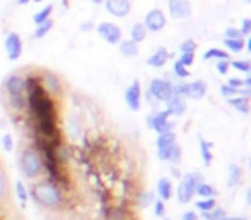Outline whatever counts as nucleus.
<instances>
[{"instance_id":"obj_1","label":"nucleus","mask_w":251,"mask_h":220,"mask_svg":"<svg viewBox=\"0 0 251 220\" xmlns=\"http://www.w3.org/2000/svg\"><path fill=\"white\" fill-rule=\"evenodd\" d=\"M29 198L43 210L49 212H59L64 210L69 203V193H66L57 182L42 177L38 181H33L28 188Z\"/></svg>"},{"instance_id":"obj_2","label":"nucleus","mask_w":251,"mask_h":220,"mask_svg":"<svg viewBox=\"0 0 251 220\" xmlns=\"http://www.w3.org/2000/svg\"><path fill=\"white\" fill-rule=\"evenodd\" d=\"M18 167L21 171V174L25 175V179H28L31 182L45 177L42 155L33 145H26V147L21 148V151L18 155Z\"/></svg>"},{"instance_id":"obj_3","label":"nucleus","mask_w":251,"mask_h":220,"mask_svg":"<svg viewBox=\"0 0 251 220\" xmlns=\"http://www.w3.org/2000/svg\"><path fill=\"white\" fill-rule=\"evenodd\" d=\"M147 93L157 103H165L174 97V83L171 79H165V77H153L148 83Z\"/></svg>"},{"instance_id":"obj_4","label":"nucleus","mask_w":251,"mask_h":220,"mask_svg":"<svg viewBox=\"0 0 251 220\" xmlns=\"http://www.w3.org/2000/svg\"><path fill=\"white\" fill-rule=\"evenodd\" d=\"M147 127L153 131V133L162 134V133H169V131H174L176 122L171 121V116L167 114L165 108H157V110H153V112L147 116Z\"/></svg>"},{"instance_id":"obj_5","label":"nucleus","mask_w":251,"mask_h":220,"mask_svg":"<svg viewBox=\"0 0 251 220\" xmlns=\"http://www.w3.org/2000/svg\"><path fill=\"white\" fill-rule=\"evenodd\" d=\"M95 29H97V33L100 35V38L103 40L105 43H108V45H119V43L122 42V38H124V36H122L121 26L112 21L98 23V24H95Z\"/></svg>"},{"instance_id":"obj_6","label":"nucleus","mask_w":251,"mask_h":220,"mask_svg":"<svg viewBox=\"0 0 251 220\" xmlns=\"http://www.w3.org/2000/svg\"><path fill=\"white\" fill-rule=\"evenodd\" d=\"M23 38L19 33L16 31H9L5 35V40H4V49H5V55H7L9 60L16 62V60L21 59L23 55Z\"/></svg>"},{"instance_id":"obj_7","label":"nucleus","mask_w":251,"mask_h":220,"mask_svg":"<svg viewBox=\"0 0 251 220\" xmlns=\"http://www.w3.org/2000/svg\"><path fill=\"white\" fill-rule=\"evenodd\" d=\"M141 98H143V88H141L140 81L134 79L124 91V101L131 112H138L141 108Z\"/></svg>"},{"instance_id":"obj_8","label":"nucleus","mask_w":251,"mask_h":220,"mask_svg":"<svg viewBox=\"0 0 251 220\" xmlns=\"http://www.w3.org/2000/svg\"><path fill=\"white\" fill-rule=\"evenodd\" d=\"M143 26L148 33H160L167 26V16L160 9H151L143 19Z\"/></svg>"},{"instance_id":"obj_9","label":"nucleus","mask_w":251,"mask_h":220,"mask_svg":"<svg viewBox=\"0 0 251 220\" xmlns=\"http://www.w3.org/2000/svg\"><path fill=\"white\" fill-rule=\"evenodd\" d=\"M177 143V134L174 131H169V133L157 134V140H155V147H157V157L158 160L167 162V155L171 151V148Z\"/></svg>"},{"instance_id":"obj_10","label":"nucleus","mask_w":251,"mask_h":220,"mask_svg":"<svg viewBox=\"0 0 251 220\" xmlns=\"http://www.w3.org/2000/svg\"><path fill=\"white\" fill-rule=\"evenodd\" d=\"M4 90L7 93V98L11 97H25L26 95V79L25 74H11L5 77Z\"/></svg>"},{"instance_id":"obj_11","label":"nucleus","mask_w":251,"mask_h":220,"mask_svg":"<svg viewBox=\"0 0 251 220\" xmlns=\"http://www.w3.org/2000/svg\"><path fill=\"white\" fill-rule=\"evenodd\" d=\"M103 7L112 18L115 19H124L131 14V9H133V4L131 0H105Z\"/></svg>"},{"instance_id":"obj_12","label":"nucleus","mask_w":251,"mask_h":220,"mask_svg":"<svg viewBox=\"0 0 251 220\" xmlns=\"http://www.w3.org/2000/svg\"><path fill=\"white\" fill-rule=\"evenodd\" d=\"M167 9H169V16L172 19H176V21L188 19L193 14L191 0H169Z\"/></svg>"},{"instance_id":"obj_13","label":"nucleus","mask_w":251,"mask_h":220,"mask_svg":"<svg viewBox=\"0 0 251 220\" xmlns=\"http://www.w3.org/2000/svg\"><path fill=\"white\" fill-rule=\"evenodd\" d=\"M40 81H42V86L50 97H60L62 95V81L59 79V76L53 73H42L40 74Z\"/></svg>"},{"instance_id":"obj_14","label":"nucleus","mask_w":251,"mask_h":220,"mask_svg":"<svg viewBox=\"0 0 251 220\" xmlns=\"http://www.w3.org/2000/svg\"><path fill=\"white\" fill-rule=\"evenodd\" d=\"M171 52L165 47H157L151 52V55L147 59V66H150L151 69H162L164 66H167V62L171 60Z\"/></svg>"},{"instance_id":"obj_15","label":"nucleus","mask_w":251,"mask_h":220,"mask_svg":"<svg viewBox=\"0 0 251 220\" xmlns=\"http://www.w3.org/2000/svg\"><path fill=\"white\" fill-rule=\"evenodd\" d=\"M165 110L171 117H182L188 112V103H186L184 98L174 95L171 100L165 101Z\"/></svg>"},{"instance_id":"obj_16","label":"nucleus","mask_w":251,"mask_h":220,"mask_svg":"<svg viewBox=\"0 0 251 220\" xmlns=\"http://www.w3.org/2000/svg\"><path fill=\"white\" fill-rule=\"evenodd\" d=\"M208 93V84L203 79H196V81H188V100H203Z\"/></svg>"},{"instance_id":"obj_17","label":"nucleus","mask_w":251,"mask_h":220,"mask_svg":"<svg viewBox=\"0 0 251 220\" xmlns=\"http://www.w3.org/2000/svg\"><path fill=\"white\" fill-rule=\"evenodd\" d=\"M157 196L164 203L172 199V196H174V184H172V181L169 177H160L157 181Z\"/></svg>"},{"instance_id":"obj_18","label":"nucleus","mask_w":251,"mask_h":220,"mask_svg":"<svg viewBox=\"0 0 251 220\" xmlns=\"http://www.w3.org/2000/svg\"><path fill=\"white\" fill-rule=\"evenodd\" d=\"M119 52L126 59H134V57L140 55V45L129 38H122V42L119 43Z\"/></svg>"},{"instance_id":"obj_19","label":"nucleus","mask_w":251,"mask_h":220,"mask_svg":"<svg viewBox=\"0 0 251 220\" xmlns=\"http://www.w3.org/2000/svg\"><path fill=\"white\" fill-rule=\"evenodd\" d=\"M198 143H200V157H201V160H203V165H205V167H210L213 162V151H212L213 145L201 136H200Z\"/></svg>"},{"instance_id":"obj_20","label":"nucleus","mask_w":251,"mask_h":220,"mask_svg":"<svg viewBox=\"0 0 251 220\" xmlns=\"http://www.w3.org/2000/svg\"><path fill=\"white\" fill-rule=\"evenodd\" d=\"M181 182L188 186L196 196V189L201 182H205V177H203L201 172H188V174H184V177H181Z\"/></svg>"},{"instance_id":"obj_21","label":"nucleus","mask_w":251,"mask_h":220,"mask_svg":"<svg viewBox=\"0 0 251 220\" xmlns=\"http://www.w3.org/2000/svg\"><path fill=\"white\" fill-rule=\"evenodd\" d=\"M14 191H16V198H18V203L21 208H26L29 201V191H28V186L25 184L23 181H16L14 184Z\"/></svg>"},{"instance_id":"obj_22","label":"nucleus","mask_w":251,"mask_h":220,"mask_svg":"<svg viewBox=\"0 0 251 220\" xmlns=\"http://www.w3.org/2000/svg\"><path fill=\"white\" fill-rule=\"evenodd\" d=\"M241 179H243V169L236 164H230L229 171H227V186L229 188H236V186H239Z\"/></svg>"},{"instance_id":"obj_23","label":"nucleus","mask_w":251,"mask_h":220,"mask_svg":"<svg viewBox=\"0 0 251 220\" xmlns=\"http://www.w3.org/2000/svg\"><path fill=\"white\" fill-rule=\"evenodd\" d=\"M147 36H148V31L145 29V26H143V23H134L133 26H131V29H129V40H133L134 43H143L145 40H147Z\"/></svg>"},{"instance_id":"obj_24","label":"nucleus","mask_w":251,"mask_h":220,"mask_svg":"<svg viewBox=\"0 0 251 220\" xmlns=\"http://www.w3.org/2000/svg\"><path fill=\"white\" fill-rule=\"evenodd\" d=\"M174 193H176V198H177V201L181 203V205H188V203H191L193 198H195V193L186 184H182V182H179L177 189H174Z\"/></svg>"},{"instance_id":"obj_25","label":"nucleus","mask_w":251,"mask_h":220,"mask_svg":"<svg viewBox=\"0 0 251 220\" xmlns=\"http://www.w3.org/2000/svg\"><path fill=\"white\" fill-rule=\"evenodd\" d=\"M205 60H230V53L226 49H219V47H212L203 53Z\"/></svg>"},{"instance_id":"obj_26","label":"nucleus","mask_w":251,"mask_h":220,"mask_svg":"<svg viewBox=\"0 0 251 220\" xmlns=\"http://www.w3.org/2000/svg\"><path fill=\"white\" fill-rule=\"evenodd\" d=\"M227 103L237 110L241 114H250V98L244 97H234V98H227Z\"/></svg>"},{"instance_id":"obj_27","label":"nucleus","mask_w":251,"mask_h":220,"mask_svg":"<svg viewBox=\"0 0 251 220\" xmlns=\"http://www.w3.org/2000/svg\"><path fill=\"white\" fill-rule=\"evenodd\" d=\"M153 201H155L153 191H140L136 196V199H134V203H138V206L143 210L150 208V206L153 205Z\"/></svg>"},{"instance_id":"obj_28","label":"nucleus","mask_w":251,"mask_h":220,"mask_svg":"<svg viewBox=\"0 0 251 220\" xmlns=\"http://www.w3.org/2000/svg\"><path fill=\"white\" fill-rule=\"evenodd\" d=\"M52 12H53L52 4H47L45 7H42L40 11H36L35 14H33V23H35V26L45 23L47 19H52Z\"/></svg>"},{"instance_id":"obj_29","label":"nucleus","mask_w":251,"mask_h":220,"mask_svg":"<svg viewBox=\"0 0 251 220\" xmlns=\"http://www.w3.org/2000/svg\"><path fill=\"white\" fill-rule=\"evenodd\" d=\"M52 28H53V21H52V19H47V21L42 23V24H36L35 31H33V38H35V40L47 38V35L52 31Z\"/></svg>"},{"instance_id":"obj_30","label":"nucleus","mask_w":251,"mask_h":220,"mask_svg":"<svg viewBox=\"0 0 251 220\" xmlns=\"http://www.w3.org/2000/svg\"><path fill=\"white\" fill-rule=\"evenodd\" d=\"M219 191L215 189V186L208 184V182H201L196 189V196L198 198H217Z\"/></svg>"},{"instance_id":"obj_31","label":"nucleus","mask_w":251,"mask_h":220,"mask_svg":"<svg viewBox=\"0 0 251 220\" xmlns=\"http://www.w3.org/2000/svg\"><path fill=\"white\" fill-rule=\"evenodd\" d=\"M224 49L229 53H239L244 50V40H230V38H222Z\"/></svg>"},{"instance_id":"obj_32","label":"nucleus","mask_w":251,"mask_h":220,"mask_svg":"<svg viewBox=\"0 0 251 220\" xmlns=\"http://www.w3.org/2000/svg\"><path fill=\"white\" fill-rule=\"evenodd\" d=\"M226 215H227L226 210H224L222 206L217 205L215 208H212V210H210V212H203V213H200V219H201V220H222Z\"/></svg>"},{"instance_id":"obj_33","label":"nucleus","mask_w":251,"mask_h":220,"mask_svg":"<svg viewBox=\"0 0 251 220\" xmlns=\"http://www.w3.org/2000/svg\"><path fill=\"white\" fill-rule=\"evenodd\" d=\"M9 195V175L5 169L0 165V203L4 201Z\"/></svg>"},{"instance_id":"obj_34","label":"nucleus","mask_w":251,"mask_h":220,"mask_svg":"<svg viewBox=\"0 0 251 220\" xmlns=\"http://www.w3.org/2000/svg\"><path fill=\"white\" fill-rule=\"evenodd\" d=\"M172 74H174L176 77H177L179 81H186L189 76H191V73H189V69L186 66H182L181 62H179L177 59L174 60V64H172Z\"/></svg>"},{"instance_id":"obj_35","label":"nucleus","mask_w":251,"mask_h":220,"mask_svg":"<svg viewBox=\"0 0 251 220\" xmlns=\"http://www.w3.org/2000/svg\"><path fill=\"white\" fill-rule=\"evenodd\" d=\"M181 160H182V148H181V145H179V141H177V143L171 148V151H169L167 162L171 165H179V164H181Z\"/></svg>"},{"instance_id":"obj_36","label":"nucleus","mask_w":251,"mask_h":220,"mask_svg":"<svg viewBox=\"0 0 251 220\" xmlns=\"http://www.w3.org/2000/svg\"><path fill=\"white\" fill-rule=\"evenodd\" d=\"M195 206L198 208L200 213L210 212V210L215 208V206H217V198H200L198 201L195 203Z\"/></svg>"},{"instance_id":"obj_37","label":"nucleus","mask_w":251,"mask_h":220,"mask_svg":"<svg viewBox=\"0 0 251 220\" xmlns=\"http://www.w3.org/2000/svg\"><path fill=\"white\" fill-rule=\"evenodd\" d=\"M230 69L237 71V73H243V74H250L251 71V64L250 60H230Z\"/></svg>"},{"instance_id":"obj_38","label":"nucleus","mask_w":251,"mask_h":220,"mask_svg":"<svg viewBox=\"0 0 251 220\" xmlns=\"http://www.w3.org/2000/svg\"><path fill=\"white\" fill-rule=\"evenodd\" d=\"M196 49H198V45H196L195 40L186 38L184 42H181V45H179V53H196Z\"/></svg>"},{"instance_id":"obj_39","label":"nucleus","mask_w":251,"mask_h":220,"mask_svg":"<svg viewBox=\"0 0 251 220\" xmlns=\"http://www.w3.org/2000/svg\"><path fill=\"white\" fill-rule=\"evenodd\" d=\"M153 213H155V217H158V219H164L165 215H167V206H165V203L162 201V199H158V198H155V201H153Z\"/></svg>"},{"instance_id":"obj_40","label":"nucleus","mask_w":251,"mask_h":220,"mask_svg":"<svg viewBox=\"0 0 251 220\" xmlns=\"http://www.w3.org/2000/svg\"><path fill=\"white\" fill-rule=\"evenodd\" d=\"M0 141H2V148H4L7 153L14 151V138H12V134L4 133L2 134V138H0Z\"/></svg>"},{"instance_id":"obj_41","label":"nucleus","mask_w":251,"mask_h":220,"mask_svg":"<svg viewBox=\"0 0 251 220\" xmlns=\"http://www.w3.org/2000/svg\"><path fill=\"white\" fill-rule=\"evenodd\" d=\"M224 38H230V40H244L243 33L239 31V28H234V26H229L224 31Z\"/></svg>"},{"instance_id":"obj_42","label":"nucleus","mask_w":251,"mask_h":220,"mask_svg":"<svg viewBox=\"0 0 251 220\" xmlns=\"http://www.w3.org/2000/svg\"><path fill=\"white\" fill-rule=\"evenodd\" d=\"M220 95H222V97L227 100V98L239 97V90H236V88L227 86V84H220Z\"/></svg>"},{"instance_id":"obj_43","label":"nucleus","mask_w":251,"mask_h":220,"mask_svg":"<svg viewBox=\"0 0 251 220\" xmlns=\"http://www.w3.org/2000/svg\"><path fill=\"white\" fill-rule=\"evenodd\" d=\"M215 71L220 74V76H227L230 71V60H217Z\"/></svg>"},{"instance_id":"obj_44","label":"nucleus","mask_w":251,"mask_h":220,"mask_svg":"<svg viewBox=\"0 0 251 220\" xmlns=\"http://www.w3.org/2000/svg\"><path fill=\"white\" fill-rule=\"evenodd\" d=\"M195 57H196V53H179L177 60L182 64V66H186L189 69V67L195 64Z\"/></svg>"},{"instance_id":"obj_45","label":"nucleus","mask_w":251,"mask_h":220,"mask_svg":"<svg viewBox=\"0 0 251 220\" xmlns=\"http://www.w3.org/2000/svg\"><path fill=\"white\" fill-rule=\"evenodd\" d=\"M239 31L243 33L244 38H248V36L251 35V21H250V18H244L243 21H241V28H239Z\"/></svg>"},{"instance_id":"obj_46","label":"nucleus","mask_w":251,"mask_h":220,"mask_svg":"<svg viewBox=\"0 0 251 220\" xmlns=\"http://www.w3.org/2000/svg\"><path fill=\"white\" fill-rule=\"evenodd\" d=\"M227 86L236 88V90H241V88H244V81H243V77H237V76L229 77V79H227Z\"/></svg>"},{"instance_id":"obj_47","label":"nucleus","mask_w":251,"mask_h":220,"mask_svg":"<svg viewBox=\"0 0 251 220\" xmlns=\"http://www.w3.org/2000/svg\"><path fill=\"white\" fill-rule=\"evenodd\" d=\"M181 220H200V215L195 212V210H186L181 215Z\"/></svg>"},{"instance_id":"obj_48","label":"nucleus","mask_w":251,"mask_h":220,"mask_svg":"<svg viewBox=\"0 0 251 220\" xmlns=\"http://www.w3.org/2000/svg\"><path fill=\"white\" fill-rule=\"evenodd\" d=\"M171 174H172V177H176V179H179V181H181L182 174H181V171L177 169V165H171Z\"/></svg>"},{"instance_id":"obj_49","label":"nucleus","mask_w":251,"mask_h":220,"mask_svg":"<svg viewBox=\"0 0 251 220\" xmlns=\"http://www.w3.org/2000/svg\"><path fill=\"white\" fill-rule=\"evenodd\" d=\"M91 29H95V24L91 21L83 23V26H81V31H91Z\"/></svg>"},{"instance_id":"obj_50","label":"nucleus","mask_w":251,"mask_h":220,"mask_svg":"<svg viewBox=\"0 0 251 220\" xmlns=\"http://www.w3.org/2000/svg\"><path fill=\"white\" fill-rule=\"evenodd\" d=\"M222 220H248L246 217H232V215H226Z\"/></svg>"},{"instance_id":"obj_51","label":"nucleus","mask_w":251,"mask_h":220,"mask_svg":"<svg viewBox=\"0 0 251 220\" xmlns=\"http://www.w3.org/2000/svg\"><path fill=\"white\" fill-rule=\"evenodd\" d=\"M31 0H18V5H28Z\"/></svg>"},{"instance_id":"obj_52","label":"nucleus","mask_w":251,"mask_h":220,"mask_svg":"<svg viewBox=\"0 0 251 220\" xmlns=\"http://www.w3.org/2000/svg\"><path fill=\"white\" fill-rule=\"evenodd\" d=\"M91 4H95V5H101L105 2V0H90Z\"/></svg>"},{"instance_id":"obj_53","label":"nucleus","mask_w":251,"mask_h":220,"mask_svg":"<svg viewBox=\"0 0 251 220\" xmlns=\"http://www.w3.org/2000/svg\"><path fill=\"white\" fill-rule=\"evenodd\" d=\"M69 2H71V0H60V4H62L64 5V7H69Z\"/></svg>"},{"instance_id":"obj_54","label":"nucleus","mask_w":251,"mask_h":220,"mask_svg":"<svg viewBox=\"0 0 251 220\" xmlns=\"http://www.w3.org/2000/svg\"><path fill=\"white\" fill-rule=\"evenodd\" d=\"M33 4H42V2H45V0H31Z\"/></svg>"},{"instance_id":"obj_55","label":"nucleus","mask_w":251,"mask_h":220,"mask_svg":"<svg viewBox=\"0 0 251 220\" xmlns=\"http://www.w3.org/2000/svg\"><path fill=\"white\" fill-rule=\"evenodd\" d=\"M162 220H172V219H169V217H164V219H162Z\"/></svg>"}]
</instances>
